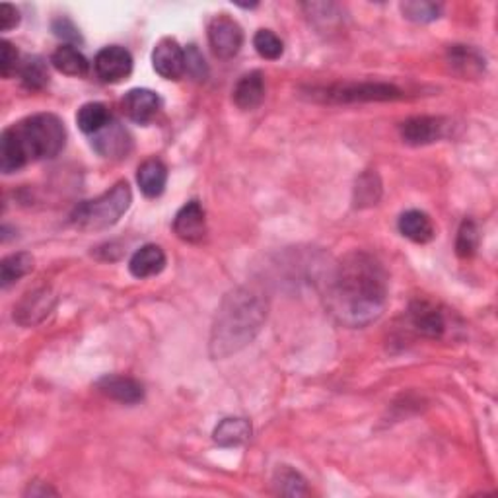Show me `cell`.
Here are the masks:
<instances>
[{
  "instance_id": "4",
  "label": "cell",
  "mask_w": 498,
  "mask_h": 498,
  "mask_svg": "<svg viewBox=\"0 0 498 498\" xmlns=\"http://www.w3.org/2000/svg\"><path fill=\"white\" fill-rule=\"evenodd\" d=\"M133 193L129 183L119 182L99 197L80 202L72 211L70 222L82 232H99V230H108L117 224L121 216L129 211Z\"/></svg>"
},
{
  "instance_id": "20",
  "label": "cell",
  "mask_w": 498,
  "mask_h": 498,
  "mask_svg": "<svg viewBox=\"0 0 498 498\" xmlns=\"http://www.w3.org/2000/svg\"><path fill=\"white\" fill-rule=\"evenodd\" d=\"M399 232L407 238L415 241V244H428L437 236V230L430 221V216L423 211H407L399 216Z\"/></svg>"
},
{
  "instance_id": "2",
  "label": "cell",
  "mask_w": 498,
  "mask_h": 498,
  "mask_svg": "<svg viewBox=\"0 0 498 498\" xmlns=\"http://www.w3.org/2000/svg\"><path fill=\"white\" fill-rule=\"evenodd\" d=\"M269 314V300L263 290L241 285L228 292L214 315L209 352L212 359H228L259 335Z\"/></svg>"
},
{
  "instance_id": "13",
  "label": "cell",
  "mask_w": 498,
  "mask_h": 498,
  "mask_svg": "<svg viewBox=\"0 0 498 498\" xmlns=\"http://www.w3.org/2000/svg\"><path fill=\"white\" fill-rule=\"evenodd\" d=\"M160 96L148 90V88H135V90L127 92L121 101L123 113L138 125H146L155 119L160 111Z\"/></svg>"
},
{
  "instance_id": "33",
  "label": "cell",
  "mask_w": 498,
  "mask_h": 498,
  "mask_svg": "<svg viewBox=\"0 0 498 498\" xmlns=\"http://www.w3.org/2000/svg\"><path fill=\"white\" fill-rule=\"evenodd\" d=\"M18 23H20V12H18V8L8 5V3L0 5V32L14 30Z\"/></svg>"
},
{
  "instance_id": "32",
  "label": "cell",
  "mask_w": 498,
  "mask_h": 498,
  "mask_svg": "<svg viewBox=\"0 0 498 498\" xmlns=\"http://www.w3.org/2000/svg\"><path fill=\"white\" fill-rule=\"evenodd\" d=\"M207 72V62H204L201 51L195 45H189L185 51V74H189L193 80H204Z\"/></svg>"
},
{
  "instance_id": "18",
  "label": "cell",
  "mask_w": 498,
  "mask_h": 498,
  "mask_svg": "<svg viewBox=\"0 0 498 498\" xmlns=\"http://www.w3.org/2000/svg\"><path fill=\"white\" fill-rule=\"evenodd\" d=\"M165 253L156 244H146L133 253L129 261V271L136 278H150L156 277L165 269Z\"/></svg>"
},
{
  "instance_id": "1",
  "label": "cell",
  "mask_w": 498,
  "mask_h": 498,
  "mask_svg": "<svg viewBox=\"0 0 498 498\" xmlns=\"http://www.w3.org/2000/svg\"><path fill=\"white\" fill-rule=\"evenodd\" d=\"M390 292L386 267L368 251H351L324 280L325 308L344 327H366L384 314Z\"/></svg>"
},
{
  "instance_id": "24",
  "label": "cell",
  "mask_w": 498,
  "mask_h": 498,
  "mask_svg": "<svg viewBox=\"0 0 498 498\" xmlns=\"http://www.w3.org/2000/svg\"><path fill=\"white\" fill-rule=\"evenodd\" d=\"M111 121L109 109L99 104V101H90V104H84L79 113H76V123H79L80 131L86 135H96Z\"/></svg>"
},
{
  "instance_id": "27",
  "label": "cell",
  "mask_w": 498,
  "mask_h": 498,
  "mask_svg": "<svg viewBox=\"0 0 498 498\" xmlns=\"http://www.w3.org/2000/svg\"><path fill=\"white\" fill-rule=\"evenodd\" d=\"M479 241H481V232L475 221L465 219L457 230V238H456V253L462 259L474 258L479 249Z\"/></svg>"
},
{
  "instance_id": "25",
  "label": "cell",
  "mask_w": 498,
  "mask_h": 498,
  "mask_svg": "<svg viewBox=\"0 0 498 498\" xmlns=\"http://www.w3.org/2000/svg\"><path fill=\"white\" fill-rule=\"evenodd\" d=\"M22 86L30 92H40L49 84V70L42 57H30L22 62L20 67Z\"/></svg>"
},
{
  "instance_id": "34",
  "label": "cell",
  "mask_w": 498,
  "mask_h": 498,
  "mask_svg": "<svg viewBox=\"0 0 498 498\" xmlns=\"http://www.w3.org/2000/svg\"><path fill=\"white\" fill-rule=\"evenodd\" d=\"M53 32L55 35L62 37V40H69V42H80V33L79 30H76V25L67 20V18H59L53 22Z\"/></svg>"
},
{
  "instance_id": "29",
  "label": "cell",
  "mask_w": 498,
  "mask_h": 498,
  "mask_svg": "<svg viewBox=\"0 0 498 498\" xmlns=\"http://www.w3.org/2000/svg\"><path fill=\"white\" fill-rule=\"evenodd\" d=\"M275 487L280 494L287 496H304L308 494L305 479L288 465H280L275 474Z\"/></svg>"
},
{
  "instance_id": "7",
  "label": "cell",
  "mask_w": 498,
  "mask_h": 498,
  "mask_svg": "<svg viewBox=\"0 0 498 498\" xmlns=\"http://www.w3.org/2000/svg\"><path fill=\"white\" fill-rule=\"evenodd\" d=\"M94 70L101 82L117 84L131 74L133 57L125 47H119V45L104 47L94 59Z\"/></svg>"
},
{
  "instance_id": "6",
  "label": "cell",
  "mask_w": 498,
  "mask_h": 498,
  "mask_svg": "<svg viewBox=\"0 0 498 498\" xmlns=\"http://www.w3.org/2000/svg\"><path fill=\"white\" fill-rule=\"evenodd\" d=\"M209 43L219 59H234L244 45V30L234 18L221 14L209 23Z\"/></svg>"
},
{
  "instance_id": "30",
  "label": "cell",
  "mask_w": 498,
  "mask_h": 498,
  "mask_svg": "<svg viewBox=\"0 0 498 498\" xmlns=\"http://www.w3.org/2000/svg\"><path fill=\"white\" fill-rule=\"evenodd\" d=\"M253 47L267 61H277L285 53V43L271 30H259L253 37Z\"/></svg>"
},
{
  "instance_id": "22",
  "label": "cell",
  "mask_w": 498,
  "mask_h": 498,
  "mask_svg": "<svg viewBox=\"0 0 498 498\" xmlns=\"http://www.w3.org/2000/svg\"><path fill=\"white\" fill-rule=\"evenodd\" d=\"M51 62H53V67L59 72L67 76H79V79L86 76L88 69H90V62L74 45H61L53 57H51Z\"/></svg>"
},
{
  "instance_id": "14",
  "label": "cell",
  "mask_w": 498,
  "mask_h": 498,
  "mask_svg": "<svg viewBox=\"0 0 498 498\" xmlns=\"http://www.w3.org/2000/svg\"><path fill=\"white\" fill-rule=\"evenodd\" d=\"M92 146L99 156L108 160H121L131 150V136L117 121H109L104 129L94 135Z\"/></svg>"
},
{
  "instance_id": "10",
  "label": "cell",
  "mask_w": 498,
  "mask_h": 498,
  "mask_svg": "<svg viewBox=\"0 0 498 498\" xmlns=\"http://www.w3.org/2000/svg\"><path fill=\"white\" fill-rule=\"evenodd\" d=\"M409 319H411V325L417 334L430 339H440L446 331L444 312L437 304L425 298H417L411 302V305H409Z\"/></svg>"
},
{
  "instance_id": "28",
  "label": "cell",
  "mask_w": 498,
  "mask_h": 498,
  "mask_svg": "<svg viewBox=\"0 0 498 498\" xmlns=\"http://www.w3.org/2000/svg\"><path fill=\"white\" fill-rule=\"evenodd\" d=\"M401 12L407 20L415 23H430L442 14V5L430 3V0H407L401 3Z\"/></svg>"
},
{
  "instance_id": "12",
  "label": "cell",
  "mask_w": 498,
  "mask_h": 498,
  "mask_svg": "<svg viewBox=\"0 0 498 498\" xmlns=\"http://www.w3.org/2000/svg\"><path fill=\"white\" fill-rule=\"evenodd\" d=\"M55 308V296L49 288H40L28 292L14 308V319L20 325H37Z\"/></svg>"
},
{
  "instance_id": "31",
  "label": "cell",
  "mask_w": 498,
  "mask_h": 498,
  "mask_svg": "<svg viewBox=\"0 0 498 498\" xmlns=\"http://www.w3.org/2000/svg\"><path fill=\"white\" fill-rule=\"evenodd\" d=\"M22 67L18 49L10 42L0 43V74L3 79H12V74H16Z\"/></svg>"
},
{
  "instance_id": "16",
  "label": "cell",
  "mask_w": 498,
  "mask_h": 498,
  "mask_svg": "<svg viewBox=\"0 0 498 498\" xmlns=\"http://www.w3.org/2000/svg\"><path fill=\"white\" fill-rule=\"evenodd\" d=\"M232 99L234 104L244 109V111H251L258 109L263 99H265V79L261 70H253L241 76V79L236 82L234 92H232Z\"/></svg>"
},
{
  "instance_id": "21",
  "label": "cell",
  "mask_w": 498,
  "mask_h": 498,
  "mask_svg": "<svg viewBox=\"0 0 498 498\" xmlns=\"http://www.w3.org/2000/svg\"><path fill=\"white\" fill-rule=\"evenodd\" d=\"M251 437V425L246 418H224L214 428L212 438L222 448H234V446L244 444Z\"/></svg>"
},
{
  "instance_id": "19",
  "label": "cell",
  "mask_w": 498,
  "mask_h": 498,
  "mask_svg": "<svg viewBox=\"0 0 498 498\" xmlns=\"http://www.w3.org/2000/svg\"><path fill=\"white\" fill-rule=\"evenodd\" d=\"M136 183L146 197L156 199L164 193L165 183H168V168L158 158L145 160L136 170Z\"/></svg>"
},
{
  "instance_id": "15",
  "label": "cell",
  "mask_w": 498,
  "mask_h": 498,
  "mask_svg": "<svg viewBox=\"0 0 498 498\" xmlns=\"http://www.w3.org/2000/svg\"><path fill=\"white\" fill-rule=\"evenodd\" d=\"M96 390L106 395V398L119 401L125 405H135L140 403L145 398V388L140 381H136L135 378L129 376H101L96 381Z\"/></svg>"
},
{
  "instance_id": "23",
  "label": "cell",
  "mask_w": 498,
  "mask_h": 498,
  "mask_svg": "<svg viewBox=\"0 0 498 498\" xmlns=\"http://www.w3.org/2000/svg\"><path fill=\"white\" fill-rule=\"evenodd\" d=\"M33 263L35 261L32 253L20 251L8 255V258H5L3 263H0V285H3V288H8L18 283L20 278L33 271Z\"/></svg>"
},
{
  "instance_id": "26",
  "label": "cell",
  "mask_w": 498,
  "mask_h": 498,
  "mask_svg": "<svg viewBox=\"0 0 498 498\" xmlns=\"http://www.w3.org/2000/svg\"><path fill=\"white\" fill-rule=\"evenodd\" d=\"M381 197V182L378 174L374 172H366L359 177L354 187V202L359 209L364 207H372Z\"/></svg>"
},
{
  "instance_id": "8",
  "label": "cell",
  "mask_w": 498,
  "mask_h": 498,
  "mask_svg": "<svg viewBox=\"0 0 498 498\" xmlns=\"http://www.w3.org/2000/svg\"><path fill=\"white\" fill-rule=\"evenodd\" d=\"M152 67L165 80H180L185 74V51L172 37H164L152 51Z\"/></svg>"
},
{
  "instance_id": "5",
  "label": "cell",
  "mask_w": 498,
  "mask_h": 498,
  "mask_svg": "<svg viewBox=\"0 0 498 498\" xmlns=\"http://www.w3.org/2000/svg\"><path fill=\"white\" fill-rule=\"evenodd\" d=\"M310 98L324 104H356V101H393L401 99L403 92L393 84L361 82V84H331L310 88Z\"/></svg>"
},
{
  "instance_id": "11",
  "label": "cell",
  "mask_w": 498,
  "mask_h": 498,
  "mask_svg": "<svg viewBox=\"0 0 498 498\" xmlns=\"http://www.w3.org/2000/svg\"><path fill=\"white\" fill-rule=\"evenodd\" d=\"M175 236L187 244H199L207 236V214L199 201H189L174 219Z\"/></svg>"
},
{
  "instance_id": "3",
  "label": "cell",
  "mask_w": 498,
  "mask_h": 498,
  "mask_svg": "<svg viewBox=\"0 0 498 498\" xmlns=\"http://www.w3.org/2000/svg\"><path fill=\"white\" fill-rule=\"evenodd\" d=\"M65 143V123L57 115H32L8 127L0 136V170L8 175L20 172L30 162L55 158Z\"/></svg>"
},
{
  "instance_id": "17",
  "label": "cell",
  "mask_w": 498,
  "mask_h": 498,
  "mask_svg": "<svg viewBox=\"0 0 498 498\" xmlns=\"http://www.w3.org/2000/svg\"><path fill=\"white\" fill-rule=\"evenodd\" d=\"M448 65L450 69L464 76V79H479V76L484 72V57L479 49L471 47V45H452L448 49Z\"/></svg>"
},
{
  "instance_id": "9",
  "label": "cell",
  "mask_w": 498,
  "mask_h": 498,
  "mask_svg": "<svg viewBox=\"0 0 498 498\" xmlns=\"http://www.w3.org/2000/svg\"><path fill=\"white\" fill-rule=\"evenodd\" d=\"M399 135L403 143L411 146L432 145L446 135V121L442 117L418 115V117H411L399 125Z\"/></svg>"
}]
</instances>
